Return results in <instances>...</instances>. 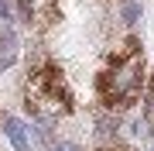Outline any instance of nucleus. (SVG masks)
Instances as JSON below:
<instances>
[{
    "mask_svg": "<svg viewBox=\"0 0 154 151\" xmlns=\"http://www.w3.org/2000/svg\"><path fill=\"white\" fill-rule=\"evenodd\" d=\"M140 86H144V52L137 38H127L99 69L96 93L106 110H123L140 96Z\"/></svg>",
    "mask_w": 154,
    "mask_h": 151,
    "instance_id": "obj_1",
    "label": "nucleus"
},
{
    "mask_svg": "<svg viewBox=\"0 0 154 151\" xmlns=\"http://www.w3.org/2000/svg\"><path fill=\"white\" fill-rule=\"evenodd\" d=\"M24 106L41 120H55L75 110L69 79L62 76V69L51 58L38 55L34 65L28 69V83H24Z\"/></svg>",
    "mask_w": 154,
    "mask_h": 151,
    "instance_id": "obj_2",
    "label": "nucleus"
},
{
    "mask_svg": "<svg viewBox=\"0 0 154 151\" xmlns=\"http://www.w3.org/2000/svg\"><path fill=\"white\" fill-rule=\"evenodd\" d=\"M17 11H21V17L31 24V28H51V24L62 17V7H58V0H17Z\"/></svg>",
    "mask_w": 154,
    "mask_h": 151,
    "instance_id": "obj_3",
    "label": "nucleus"
},
{
    "mask_svg": "<svg viewBox=\"0 0 154 151\" xmlns=\"http://www.w3.org/2000/svg\"><path fill=\"white\" fill-rule=\"evenodd\" d=\"M4 134H7V141H11L17 151H31V141L24 134V124L17 117H4Z\"/></svg>",
    "mask_w": 154,
    "mask_h": 151,
    "instance_id": "obj_4",
    "label": "nucleus"
},
{
    "mask_svg": "<svg viewBox=\"0 0 154 151\" xmlns=\"http://www.w3.org/2000/svg\"><path fill=\"white\" fill-rule=\"evenodd\" d=\"M14 58H17V34L11 28H4V34H0V69H7Z\"/></svg>",
    "mask_w": 154,
    "mask_h": 151,
    "instance_id": "obj_5",
    "label": "nucleus"
},
{
    "mask_svg": "<svg viewBox=\"0 0 154 151\" xmlns=\"http://www.w3.org/2000/svg\"><path fill=\"white\" fill-rule=\"evenodd\" d=\"M120 14H123V21H127V24H134V21H140V4H137V0H123V7H120Z\"/></svg>",
    "mask_w": 154,
    "mask_h": 151,
    "instance_id": "obj_6",
    "label": "nucleus"
},
{
    "mask_svg": "<svg viewBox=\"0 0 154 151\" xmlns=\"http://www.w3.org/2000/svg\"><path fill=\"white\" fill-rule=\"evenodd\" d=\"M147 120L154 124V76H151V83H147Z\"/></svg>",
    "mask_w": 154,
    "mask_h": 151,
    "instance_id": "obj_7",
    "label": "nucleus"
},
{
    "mask_svg": "<svg viewBox=\"0 0 154 151\" xmlns=\"http://www.w3.org/2000/svg\"><path fill=\"white\" fill-rule=\"evenodd\" d=\"M55 151H79V148H72V144H58Z\"/></svg>",
    "mask_w": 154,
    "mask_h": 151,
    "instance_id": "obj_8",
    "label": "nucleus"
},
{
    "mask_svg": "<svg viewBox=\"0 0 154 151\" xmlns=\"http://www.w3.org/2000/svg\"><path fill=\"white\" fill-rule=\"evenodd\" d=\"M99 151H127V148H99Z\"/></svg>",
    "mask_w": 154,
    "mask_h": 151,
    "instance_id": "obj_9",
    "label": "nucleus"
}]
</instances>
